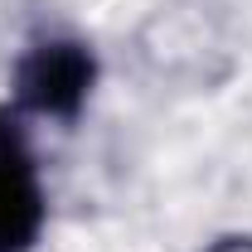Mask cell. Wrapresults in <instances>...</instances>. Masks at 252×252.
Wrapping results in <instances>:
<instances>
[{
	"mask_svg": "<svg viewBox=\"0 0 252 252\" xmlns=\"http://www.w3.org/2000/svg\"><path fill=\"white\" fill-rule=\"evenodd\" d=\"M97 88V54L88 39L49 34L34 39L10 68V102L20 117L78 122Z\"/></svg>",
	"mask_w": 252,
	"mask_h": 252,
	"instance_id": "1",
	"label": "cell"
},
{
	"mask_svg": "<svg viewBox=\"0 0 252 252\" xmlns=\"http://www.w3.org/2000/svg\"><path fill=\"white\" fill-rule=\"evenodd\" d=\"M49 223V194L39 175L25 117L0 107V252H34Z\"/></svg>",
	"mask_w": 252,
	"mask_h": 252,
	"instance_id": "2",
	"label": "cell"
}]
</instances>
